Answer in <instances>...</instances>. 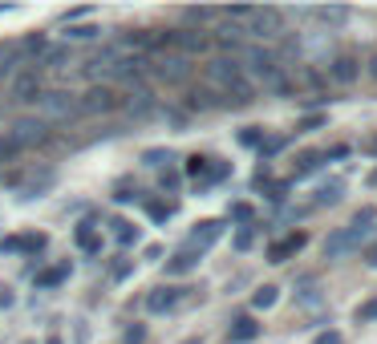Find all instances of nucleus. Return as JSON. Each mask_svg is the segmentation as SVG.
I'll list each match as a JSON object with an SVG mask.
<instances>
[{"label": "nucleus", "instance_id": "f257e3e1", "mask_svg": "<svg viewBox=\"0 0 377 344\" xmlns=\"http://www.w3.org/2000/svg\"><path fill=\"white\" fill-rule=\"evenodd\" d=\"M203 81H207V90L215 97H227V106H248V101H256V85H252V77L243 73L239 65V57H215L203 65Z\"/></svg>", "mask_w": 377, "mask_h": 344}, {"label": "nucleus", "instance_id": "f03ea898", "mask_svg": "<svg viewBox=\"0 0 377 344\" xmlns=\"http://www.w3.org/2000/svg\"><path fill=\"white\" fill-rule=\"evenodd\" d=\"M33 106H37V117L49 122V126H53V122H70V117L77 114V97L65 90H45Z\"/></svg>", "mask_w": 377, "mask_h": 344}, {"label": "nucleus", "instance_id": "7ed1b4c3", "mask_svg": "<svg viewBox=\"0 0 377 344\" xmlns=\"http://www.w3.org/2000/svg\"><path fill=\"white\" fill-rule=\"evenodd\" d=\"M122 106H126V97L114 85H90L77 97V114H114Z\"/></svg>", "mask_w": 377, "mask_h": 344}, {"label": "nucleus", "instance_id": "20e7f679", "mask_svg": "<svg viewBox=\"0 0 377 344\" xmlns=\"http://www.w3.org/2000/svg\"><path fill=\"white\" fill-rule=\"evenodd\" d=\"M243 37H256V41H276L284 37V17L276 8H252V17L243 24Z\"/></svg>", "mask_w": 377, "mask_h": 344}, {"label": "nucleus", "instance_id": "39448f33", "mask_svg": "<svg viewBox=\"0 0 377 344\" xmlns=\"http://www.w3.org/2000/svg\"><path fill=\"white\" fill-rule=\"evenodd\" d=\"M4 134L13 138L21 150H33V146H45L49 142V122H41V117H17L13 122V130H4Z\"/></svg>", "mask_w": 377, "mask_h": 344}, {"label": "nucleus", "instance_id": "423d86ee", "mask_svg": "<svg viewBox=\"0 0 377 344\" xmlns=\"http://www.w3.org/2000/svg\"><path fill=\"white\" fill-rule=\"evenodd\" d=\"M45 93V85H41V73L37 69H17L13 73V81H8V97L13 101H37Z\"/></svg>", "mask_w": 377, "mask_h": 344}, {"label": "nucleus", "instance_id": "0eeeda50", "mask_svg": "<svg viewBox=\"0 0 377 344\" xmlns=\"http://www.w3.org/2000/svg\"><path fill=\"white\" fill-rule=\"evenodd\" d=\"M146 73H159L163 81H187L191 65L187 57H146Z\"/></svg>", "mask_w": 377, "mask_h": 344}, {"label": "nucleus", "instance_id": "6e6552de", "mask_svg": "<svg viewBox=\"0 0 377 344\" xmlns=\"http://www.w3.org/2000/svg\"><path fill=\"white\" fill-rule=\"evenodd\" d=\"M207 45H211V37H207L203 28H175V33H170V49H179L183 57H187V53H203Z\"/></svg>", "mask_w": 377, "mask_h": 344}, {"label": "nucleus", "instance_id": "1a4fd4ad", "mask_svg": "<svg viewBox=\"0 0 377 344\" xmlns=\"http://www.w3.org/2000/svg\"><path fill=\"white\" fill-rule=\"evenodd\" d=\"M305 243H308L305 231H292V235H284L280 243H272V247H268V263H284V259H292L296 252H305Z\"/></svg>", "mask_w": 377, "mask_h": 344}, {"label": "nucleus", "instance_id": "9d476101", "mask_svg": "<svg viewBox=\"0 0 377 344\" xmlns=\"http://www.w3.org/2000/svg\"><path fill=\"white\" fill-rule=\"evenodd\" d=\"M361 247V235H357L353 227L349 231H332L329 235V243H325V259H341V255H349Z\"/></svg>", "mask_w": 377, "mask_h": 344}, {"label": "nucleus", "instance_id": "9b49d317", "mask_svg": "<svg viewBox=\"0 0 377 344\" xmlns=\"http://www.w3.org/2000/svg\"><path fill=\"white\" fill-rule=\"evenodd\" d=\"M357 73H361V65H357L353 53H337V57L329 61V77H332V81H345V85H353Z\"/></svg>", "mask_w": 377, "mask_h": 344}, {"label": "nucleus", "instance_id": "f8f14e48", "mask_svg": "<svg viewBox=\"0 0 377 344\" xmlns=\"http://www.w3.org/2000/svg\"><path fill=\"white\" fill-rule=\"evenodd\" d=\"M219 231H223V223H215V219H207V223H199V227L191 231L187 247H191V252H203V247H211L215 239H219Z\"/></svg>", "mask_w": 377, "mask_h": 344}, {"label": "nucleus", "instance_id": "ddd939ff", "mask_svg": "<svg viewBox=\"0 0 377 344\" xmlns=\"http://www.w3.org/2000/svg\"><path fill=\"white\" fill-rule=\"evenodd\" d=\"M179 300H183V288H154V292L146 296V308H150V312H170Z\"/></svg>", "mask_w": 377, "mask_h": 344}, {"label": "nucleus", "instance_id": "4468645a", "mask_svg": "<svg viewBox=\"0 0 377 344\" xmlns=\"http://www.w3.org/2000/svg\"><path fill=\"white\" fill-rule=\"evenodd\" d=\"M70 61H73L70 45H45V53L37 57V69H65Z\"/></svg>", "mask_w": 377, "mask_h": 344}, {"label": "nucleus", "instance_id": "2eb2a0df", "mask_svg": "<svg viewBox=\"0 0 377 344\" xmlns=\"http://www.w3.org/2000/svg\"><path fill=\"white\" fill-rule=\"evenodd\" d=\"M45 243H49L45 235H8L0 243V252H41Z\"/></svg>", "mask_w": 377, "mask_h": 344}, {"label": "nucleus", "instance_id": "dca6fc26", "mask_svg": "<svg viewBox=\"0 0 377 344\" xmlns=\"http://www.w3.org/2000/svg\"><path fill=\"white\" fill-rule=\"evenodd\" d=\"M256 336H259V324L252 320V316H239V320H232V328H227V341H236V344L256 341Z\"/></svg>", "mask_w": 377, "mask_h": 344}, {"label": "nucleus", "instance_id": "f3484780", "mask_svg": "<svg viewBox=\"0 0 377 344\" xmlns=\"http://www.w3.org/2000/svg\"><path fill=\"white\" fill-rule=\"evenodd\" d=\"M195 263H199V252H191V247H187V252H179L170 263H166V272H170V275H183V272H191Z\"/></svg>", "mask_w": 377, "mask_h": 344}, {"label": "nucleus", "instance_id": "a211bd4d", "mask_svg": "<svg viewBox=\"0 0 377 344\" xmlns=\"http://www.w3.org/2000/svg\"><path fill=\"white\" fill-rule=\"evenodd\" d=\"M70 275V263H57V268H45V272L37 275V288H57L61 279Z\"/></svg>", "mask_w": 377, "mask_h": 344}, {"label": "nucleus", "instance_id": "6ab92c4d", "mask_svg": "<svg viewBox=\"0 0 377 344\" xmlns=\"http://www.w3.org/2000/svg\"><path fill=\"white\" fill-rule=\"evenodd\" d=\"M305 17H316V21H329V24H345L349 21V8H312Z\"/></svg>", "mask_w": 377, "mask_h": 344}, {"label": "nucleus", "instance_id": "aec40b11", "mask_svg": "<svg viewBox=\"0 0 377 344\" xmlns=\"http://www.w3.org/2000/svg\"><path fill=\"white\" fill-rule=\"evenodd\" d=\"M374 223H377V211H374V206H361V211L353 215V223H349V227H353L357 235H365V231L374 227Z\"/></svg>", "mask_w": 377, "mask_h": 344}, {"label": "nucleus", "instance_id": "412c9836", "mask_svg": "<svg viewBox=\"0 0 377 344\" xmlns=\"http://www.w3.org/2000/svg\"><path fill=\"white\" fill-rule=\"evenodd\" d=\"M114 239H118L122 247H130V243H138V227L126 223V219H118V223H114Z\"/></svg>", "mask_w": 377, "mask_h": 344}, {"label": "nucleus", "instance_id": "4be33fe9", "mask_svg": "<svg viewBox=\"0 0 377 344\" xmlns=\"http://www.w3.org/2000/svg\"><path fill=\"white\" fill-rule=\"evenodd\" d=\"M97 33H102L97 24H70V28H65V41H94Z\"/></svg>", "mask_w": 377, "mask_h": 344}, {"label": "nucleus", "instance_id": "5701e85b", "mask_svg": "<svg viewBox=\"0 0 377 344\" xmlns=\"http://www.w3.org/2000/svg\"><path fill=\"white\" fill-rule=\"evenodd\" d=\"M90 227H94V223H81V227H77V247H81V252H97V247H102V239H97Z\"/></svg>", "mask_w": 377, "mask_h": 344}, {"label": "nucleus", "instance_id": "b1692460", "mask_svg": "<svg viewBox=\"0 0 377 344\" xmlns=\"http://www.w3.org/2000/svg\"><path fill=\"white\" fill-rule=\"evenodd\" d=\"M341 195H345V186H341V183H329V186H321V190H316V203H321V206H332Z\"/></svg>", "mask_w": 377, "mask_h": 344}, {"label": "nucleus", "instance_id": "393cba45", "mask_svg": "<svg viewBox=\"0 0 377 344\" xmlns=\"http://www.w3.org/2000/svg\"><path fill=\"white\" fill-rule=\"evenodd\" d=\"M239 146H264V126H243L239 130Z\"/></svg>", "mask_w": 377, "mask_h": 344}, {"label": "nucleus", "instance_id": "a878e982", "mask_svg": "<svg viewBox=\"0 0 377 344\" xmlns=\"http://www.w3.org/2000/svg\"><path fill=\"white\" fill-rule=\"evenodd\" d=\"M187 174H191V179H203V174L211 179V158H199V154L187 158Z\"/></svg>", "mask_w": 377, "mask_h": 344}, {"label": "nucleus", "instance_id": "bb28decb", "mask_svg": "<svg viewBox=\"0 0 377 344\" xmlns=\"http://www.w3.org/2000/svg\"><path fill=\"white\" fill-rule=\"evenodd\" d=\"M276 296H280V288L264 284V288H259L256 296H252V304H256V308H272V304H276Z\"/></svg>", "mask_w": 377, "mask_h": 344}, {"label": "nucleus", "instance_id": "cd10ccee", "mask_svg": "<svg viewBox=\"0 0 377 344\" xmlns=\"http://www.w3.org/2000/svg\"><path fill=\"white\" fill-rule=\"evenodd\" d=\"M21 154H24V150L17 146V142H13V138L0 134V162H13V158H21Z\"/></svg>", "mask_w": 377, "mask_h": 344}, {"label": "nucleus", "instance_id": "c85d7f7f", "mask_svg": "<svg viewBox=\"0 0 377 344\" xmlns=\"http://www.w3.org/2000/svg\"><path fill=\"white\" fill-rule=\"evenodd\" d=\"M13 65H21V61H17V49L0 45V77H4V73H13Z\"/></svg>", "mask_w": 377, "mask_h": 344}, {"label": "nucleus", "instance_id": "c756f323", "mask_svg": "<svg viewBox=\"0 0 377 344\" xmlns=\"http://www.w3.org/2000/svg\"><path fill=\"white\" fill-rule=\"evenodd\" d=\"M325 166V154H305L300 166H296V174H312V170H321Z\"/></svg>", "mask_w": 377, "mask_h": 344}, {"label": "nucleus", "instance_id": "7c9ffc66", "mask_svg": "<svg viewBox=\"0 0 377 344\" xmlns=\"http://www.w3.org/2000/svg\"><path fill=\"white\" fill-rule=\"evenodd\" d=\"M369 320H377V296L365 300V304L357 308V324H369Z\"/></svg>", "mask_w": 377, "mask_h": 344}, {"label": "nucleus", "instance_id": "2f4dec72", "mask_svg": "<svg viewBox=\"0 0 377 344\" xmlns=\"http://www.w3.org/2000/svg\"><path fill=\"white\" fill-rule=\"evenodd\" d=\"M142 162H146V166H163V162H170V150H146Z\"/></svg>", "mask_w": 377, "mask_h": 344}, {"label": "nucleus", "instance_id": "473e14b6", "mask_svg": "<svg viewBox=\"0 0 377 344\" xmlns=\"http://www.w3.org/2000/svg\"><path fill=\"white\" fill-rule=\"evenodd\" d=\"M349 154H353L349 146H332V150H325V158H329V162H337V158H349Z\"/></svg>", "mask_w": 377, "mask_h": 344}, {"label": "nucleus", "instance_id": "72a5a7b5", "mask_svg": "<svg viewBox=\"0 0 377 344\" xmlns=\"http://www.w3.org/2000/svg\"><path fill=\"white\" fill-rule=\"evenodd\" d=\"M312 344H345V336H341V332H321Z\"/></svg>", "mask_w": 377, "mask_h": 344}, {"label": "nucleus", "instance_id": "f704fd0d", "mask_svg": "<svg viewBox=\"0 0 377 344\" xmlns=\"http://www.w3.org/2000/svg\"><path fill=\"white\" fill-rule=\"evenodd\" d=\"M316 126H325V117L316 114V117H305V122H300V134H308V130H316Z\"/></svg>", "mask_w": 377, "mask_h": 344}, {"label": "nucleus", "instance_id": "c9c22d12", "mask_svg": "<svg viewBox=\"0 0 377 344\" xmlns=\"http://www.w3.org/2000/svg\"><path fill=\"white\" fill-rule=\"evenodd\" d=\"M146 211H150V219H166L170 215V206H163V203H150Z\"/></svg>", "mask_w": 377, "mask_h": 344}, {"label": "nucleus", "instance_id": "e433bc0d", "mask_svg": "<svg viewBox=\"0 0 377 344\" xmlns=\"http://www.w3.org/2000/svg\"><path fill=\"white\" fill-rule=\"evenodd\" d=\"M236 247H239V252H248V247H252V231H239V235H236Z\"/></svg>", "mask_w": 377, "mask_h": 344}, {"label": "nucleus", "instance_id": "4c0bfd02", "mask_svg": "<svg viewBox=\"0 0 377 344\" xmlns=\"http://www.w3.org/2000/svg\"><path fill=\"white\" fill-rule=\"evenodd\" d=\"M142 336H146V332H142V328H130V332H126V344H138Z\"/></svg>", "mask_w": 377, "mask_h": 344}, {"label": "nucleus", "instance_id": "58836bf2", "mask_svg": "<svg viewBox=\"0 0 377 344\" xmlns=\"http://www.w3.org/2000/svg\"><path fill=\"white\" fill-rule=\"evenodd\" d=\"M365 263H369V268H377V243H369V252H365Z\"/></svg>", "mask_w": 377, "mask_h": 344}, {"label": "nucleus", "instance_id": "ea45409f", "mask_svg": "<svg viewBox=\"0 0 377 344\" xmlns=\"http://www.w3.org/2000/svg\"><path fill=\"white\" fill-rule=\"evenodd\" d=\"M8 304H13V292H8V288H0V308H8Z\"/></svg>", "mask_w": 377, "mask_h": 344}, {"label": "nucleus", "instance_id": "a19ab883", "mask_svg": "<svg viewBox=\"0 0 377 344\" xmlns=\"http://www.w3.org/2000/svg\"><path fill=\"white\" fill-rule=\"evenodd\" d=\"M369 77H374V81H377V53H374V57H369Z\"/></svg>", "mask_w": 377, "mask_h": 344}, {"label": "nucleus", "instance_id": "79ce46f5", "mask_svg": "<svg viewBox=\"0 0 377 344\" xmlns=\"http://www.w3.org/2000/svg\"><path fill=\"white\" fill-rule=\"evenodd\" d=\"M365 183H369V186H374V190H377V166H374V170H369V179H365Z\"/></svg>", "mask_w": 377, "mask_h": 344}, {"label": "nucleus", "instance_id": "37998d69", "mask_svg": "<svg viewBox=\"0 0 377 344\" xmlns=\"http://www.w3.org/2000/svg\"><path fill=\"white\" fill-rule=\"evenodd\" d=\"M369 154H374V158H377V134L369 138Z\"/></svg>", "mask_w": 377, "mask_h": 344}, {"label": "nucleus", "instance_id": "c03bdc74", "mask_svg": "<svg viewBox=\"0 0 377 344\" xmlns=\"http://www.w3.org/2000/svg\"><path fill=\"white\" fill-rule=\"evenodd\" d=\"M49 344H61V341H49Z\"/></svg>", "mask_w": 377, "mask_h": 344}]
</instances>
